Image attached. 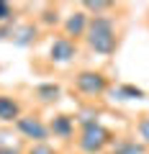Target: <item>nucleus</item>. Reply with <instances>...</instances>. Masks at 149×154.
I'll list each match as a JSON object with an SVG mask.
<instances>
[{
    "mask_svg": "<svg viewBox=\"0 0 149 154\" xmlns=\"http://www.w3.org/2000/svg\"><path fill=\"white\" fill-rule=\"evenodd\" d=\"M11 36H13L16 44L26 46V44H31L33 38H36V28H33V26H26V28H21V31H11Z\"/></svg>",
    "mask_w": 149,
    "mask_h": 154,
    "instance_id": "9b49d317",
    "label": "nucleus"
},
{
    "mask_svg": "<svg viewBox=\"0 0 149 154\" xmlns=\"http://www.w3.org/2000/svg\"><path fill=\"white\" fill-rule=\"evenodd\" d=\"M82 8H85V13H95V18L98 16H105V11H110L113 8V3H108V0H95V3H82Z\"/></svg>",
    "mask_w": 149,
    "mask_h": 154,
    "instance_id": "f8f14e48",
    "label": "nucleus"
},
{
    "mask_svg": "<svg viewBox=\"0 0 149 154\" xmlns=\"http://www.w3.org/2000/svg\"><path fill=\"white\" fill-rule=\"evenodd\" d=\"M49 131L59 139H72V134H75V118H70V116H54V121L49 123Z\"/></svg>",
    "mask_w": 149,
    "mask_h": 154,
    "instance_id": "6e6552de",
    "label": "nucleus"
},
{
    "mask_svg": "<svg viewBox=\"0 0 149 154\" xmlns=\"http://www.w3.org/2000/svg\"><path fill=\"white\" fill-rule=\"evenodd\" d=\"M85 44L90 51L100 57H110L118 49V31H116V21L110 16H90L88 23V33H85Z\"/></svg>",
    "mask_w": 149,
    "mask_h": 154,
    "instance_id": "f257e3e1",
    "label": "nucleus"
},
{
    "mask_svg": "<svg viewBox=\"0 0 149 154\" xmlns=\"http://www.w3.org/2000/svg\"><path fill=\"white\" fill-rule=\"evenodd\" d=\"M13 18V8L8 5V3H3V0H0V23H8Z\"/></svg>",
    "mask_w": 149,
    "mask_h": 154,
    "instance_id": "4468645a",
    "label": "nucleus"
},
{
    "mask_svg": "<svg viewBox=\"0 0 149 154\" xmlns=\"http://www.w3.org/2000/svg\"><path fill=\"white\" fill-rule=\"evenodd\" d=\"M77 57V44L70 41L67 36H57L51 41V49H49V59L57 62V64H67Z\"/></svg>",
    "mask_w": 149,
    "mask_h": 154,
    "instance_id": "39448f33",
    "label": "nucleus"
},
{
    "mask_svg": "<svg viewBox=\"0 0 149 154\" xmlns=\"http://www.w3.org/2000/svg\"><path fill=\"white\" fill-rule=\"evenodd\" d=\"M16 128L21 136L31 139L33 144H46V139H49V126L41 121L39 116H21L16 121Z\"/></svg>",
    "mask_w": 149,
    "mask_h": 154,
    "instance_id": "20e7f679",
    "label": "nucleus"
},
{
    "mask_svg": "<svg viewBox=\"0 0 149 154\" xmlns=\"http://www.w3.org/2000/svg\"><path fill=\"white\" fill-rule=\"evenodd\" d=\"M21 118V103L11 95H0V121L3 123H16Z\"/></svg>",
    "mask_w": 149,
    "mask_h": 154,
    "instance_id": "0eeeda50",
    "label": "nucleus"
},
{
    "mask_svg": "<svg viewBox=\"0 0 149 154\" xmlns=\"http://www.w3.org/2000/svg\"><path fill=\"white\" fill-rule=\"evenodd\" d=\"M75 90L85 98H100L108 90V77L95 69H82L75 75Z\"/></svg>",
    "mask_w": 149,
    "mask_h": 154,
    "instance_id": "7ed1b4c3",
    "label": "nucleus"
},
{
    "mask_svg": "<svg viewBox=\"0 0 149 154\" xmlns=\"http://www.w3.org/2000/svg\"><path fill=\"white\" fill-rule=\"evenodd\" d=\"M113 154H149V149L139 139H118L113 141Z\"/></svg>",
    "mask_w": 149,
    "mask_h": 154,
    "instance_id": "1a4fd4ad",
    "label": "nucleus"
},
{
    "mask_svg": "<svg viewBox=\"0 0 149 154\" xmlns=\"http://www.w3.org/2000/svg\"><path fill=\"white\" fill-rule=\"evenodd\" d=\"M136 136H139V141L149 149V116H141L136 121Z\"/></svg>",
    "mask_w": 149,
    "mask_h": 154,
    "instance_id": "ddd939ff",
    "label": "nucleus"
},
{
    "mask_svg": "<svg viewBox=\"0 0 149 154\" xmlns=\"http://www.w3.org/2000/svg\"><path fill=\"white\" fill-rule=\"evenodd\" d=\"M28 154H57V152L49 146V144H33V146L28 149Z\"/></svg>",
    "mask_w": 149,
    "mask_h": 154,
    "instance_id": "2eb2a0df",
    "label": "nucleus"
},
{
    "mask_svg": "<svg viewBox=\"0 0 149 154\" xmlns=\"http://www.w3.org/2000/svg\"><path fill=\"white\" fill-rule=\"evenodd\" d=\"M59 85L57 82H44L36 88V98L41 100V103H54V100H59Z\"/></svg>",
    "mask_w": 149,
    "mask_h": 154,
    "instance_id": "9d476101",
    "label": "nucleus"
},
{
    "mask_svg": "<svg viewBox=\"0 0 149 154\" xmlns=\"http://www.w3.org/2000/svg\"><path fill=\"white\" fill-rule=\"evenodd\" d=\"M88 23H90V16L85 11H75L67 16L64 21V36L70 38V41H77V38H85V33H88Z\"/></svg>",
    "mask_w": 149,
    "mask_h": 154,
    "instance_id": "423d86ee",
    "label": "nucleus"
},
{
    "mask_svg": "<svg viewBox=\"0 0 149 154\" xmlns=\"http://www.w3.org/2000/svg\"><path fill=\"white\" fill-rule=\"evenodd\" d=\"M116 141L113 134L103 126V123H90V126H82L80 128V136H77V146L82 154H100L105 146Z\"/></svg>",
    "mask_w": 149,
    "mask_h": 154,
    "instance_id": "f03ea898",
    "label": "nucleus"
}]
</instances>
